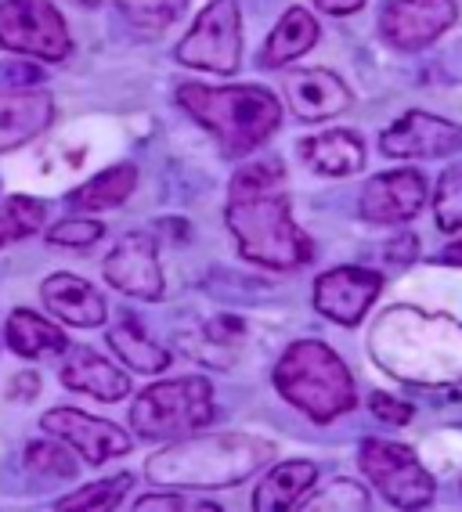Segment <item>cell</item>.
Masks as SVG:
<instances>
[{"mask_svg": "<svg viewBox=\"0 0 462 512\" xmlns=\"http://www.w3.org/2000/svg\"><path fill=\"white\" fill-rule=\"evenodd\" d=\"M228 228L239 253L271 271H296L315 256L311 238L293 220L282 159H260L231 177Z\"/></svg>", "mask_w": 462, "mask_h": 512, "instance_id": "obj_1", "label": "cell"}, {"mask_svg": "<svg viewBox=\"0 0 462 512\" xmlns=\"http://www.w3.org/2000/svg\"><path fill=\"white\" fill-rule=\"evenodd\" d=\"M372 361L412 386L462 383V325L448 314L390 307L379 314L369 339Z\"/></svg>", "mask_w": 462, "mask_h": 512, "instance_id": "obj_2", "label": "cell"}, {"mask_svg": "<svg viewBox=\"0 0 462 512\" xmlns=\"http://www.w3.org/2000/svg\"><path fill=\"white\" fill-rule=\"evenodd\" d=\"M177 105L210 130L228 159H242L257 152L282 123V105L268 87H203V83H181Z\"/></svg>", "mask_w": 462, "mask_h": 512, "instance_id": "obj_3", "label": "cell"}, {"mask_svg": "<svg viewBox=\"0 0 462 512\" xmlns=\"http://www.w3.org/2000/svg\"><path fill=\"white\" fill-rule=\"evenodd\" d=\"M275 458V444L246 433L192 437L156 451L145 462V476L163 487H231L264 469Z\"/></svg>", "mask_w": 462, "mask_h": 512, "instance_id": "obj_4", "label": "cell"}, {"mask_svg": "<svg viewBox=\"0 0 462 512\" xmlns=\"http://www.w3.org/2000/svg\"><path fill=\"white\" fill-rule=\"evenodd\" d=\"M275 390L315 422H333L336 415H347L358 404L347 365L333 347L318 339H300L286 350L275 368Z\"/></svg>", "mask_w": 462, "mask_h": 512, "instance_id": "obj_5", "label": "cell"}, {"mask_svg": "<svg viewBox=\"0 0 462 512\" xmlns=\"http://www.w3.org/2000/svg\"><path fill=\"white\" fill-rule=\"evenodd\" d=\"M213 419V390L199 375L145 386L130 404V426L145 440H174L203 430Z\"/></svg>", "mask_w": 462, "mask_h": 512, "instance_id": "obj_6", "label": "cell"}, {"mask_svg": "<svg viewBox=\"0 0 462 512\" xmlns=\"http://www.w3.org/2000/svg\"><path fill=\"white\" fill-rule=\"evenodd\" d=\"M358 466L394 509H426V505L434 502V476L426 473L416 451L405 448V444L365 440L358 451Z\"/></svg>", "mask_w": 462, "mask_h": 512, "instance_id": "obj_7", "label": "cell"}, {"mask_svg": "<svg viewBox=\"0 0 462 512\" xmlns=\"http://www.w3.org/2000/svg\"><path fill=\"white\" fill-rule=\"evenodd\" d=\"M242 58V15L239 0H210L203 15L177 44V62L206 69V73L231 76Z\"/></svg>", "mask_w": 462, "mask_h": 512, "instance_id": "obj_8", "label": "cell"}, {"mask_svg": "<svg viewBox=\"0 0 462 512\" xmlns=\"http://www.w3.org/2000/svg\"><path fill=\"white\" fill-rule=\"evenodd\" d=\"M0 44L44 62H62L73 51L65 19L51 0H0Z\"/></svg>", "mask_w": 462, "mask_h": 512, "instance_id": "obj_9", "label": "cell"}, {"mask_svg": "<svg viewBox=\"0 0 462 512\" xmlns=\"http://www.w3.org/2000/svg\"><path fill=\"white\" fill-rule=\"evenodd\" d=\"M455 19V0H390L379 15V33L398 51H423L444 29H452Z\"/></svg>", "mask_w": 462, "mask_h": 512, "instance_id": "obj_10", "label": "cell"}, {"mask_svg": "<svg viewBox=\"0 0 462 512\" xmlns=\"http://www.w3.org/2000/svg\"><path fill=\"white\" fill-rule=\"evenodd\" d=\"M379 148L390 159H441L462 148V127L430 112H405L379 134Z\"/></svg>", "mask_w": 462, "mask_h": 512, "instance_id": "obj_11", "label": "cell"}, {"mask_svg": "<svg viewBox=\"0 0 462 512\" xmlns=\"http://www.w3.org/2000/svg\"><path fill=\"white\" fill-rule=\"evenodd\" d=\"M105 282L120 293L134 296V300L156 303L163 300L167 285H163V271H159V253L156 242L141 231L123 235L109 256H105Z\"/></svg>", "mask_w": 462, "mask_h": 512, "instance_id": "obj_12", "label": "cell"}, {"mask_svg": "<svg viewBox=\"0 0 462 512\" xmlns=\"http://www.w3.org/2000/svg\"><path fill=\"white\" fill-rule=\"evenodd\" d=\"M379 289H383V275L379 271H365V267H333L315 282V307L333 318L336 325L354 329L369 307L376 303Z\"/></svg>", "mask_w": 462, "mask_h": 512, "instance_id": "obj_13", "label": "cell"}, {"mask_svg": "<svg viewBox=\"0 0 462 512\" xmlns=\"http://www.w3.org/2000/svg\"><path fill=\"white\" fill-rule=\"evenodd\" d=\"M40 426H44L51 437L73 444V451H80L84 462H91V466H102L109 458H120L134 448L130 437L116 422L94 419V415L76 412V408H55V412H47L44 419H40Z\"/></svg>", "mask_w": 462, "mask_h": 512, "instance_id": "obj_14", "label": "cell"}, {"mask_svg": "<svg viewBox=\"0 0 462 512\" xmlns=\"http://www.w3.org/2000/svg\"><path fill=\"white\" fill-rule=\"evenodd\" d=\"M426 202V181L416 170H390L365 184L361 192V217L372 224H405Z\"/></svg>", "mask_w": 462, "mask_h": 512, "instance_id": "obj_15", "label": "cell"}, {"mask_svg": "<svg viewBox=\"0 0 462 512\" xmlns=\"http://www.w3.org/2000/svg\"><path fill=\"white\" fill-rule=\"evenodd\" d=\"M289 109L300 119H333L351 109V87L329 69H289L282 76Z\"/></svg>", "mask_w": 462, "mask_h": 512, "instance_id": "obj_16", "label": "cell"}, {"mask_svg": "<svg viewBox=\"0 0 462 512\" xmlns=\"http://www.w3.org/2000/svg\"><path fill=\"white\" fill-rule=\"evenodd\" d=\"M55 119V101L44 91H4L0 94V152L40 138Z\"/></svg>", "mask_w": 462, "mask_h": 512, "instance_id": "obj_17", "label": "cell"}, {"mask_svg": "<svg viewBox=\"0 0 462 512\" xmlns=\"http://www.w3.org/2000/svg\"><path fill=\"white\" fill-rule=\"evenodd\" d=\"M40 296H44L47 311L58 314L65 325H76V329H98L109 314L102 293L76 275H51L40 285Z\"/></svg>", "mask_w": 462, "mask_h": 512, "instance_id": "obj_18", "label": "cell"}, {"mask_svg": "<svg viewBox=\"0 0 462 512\" xmlns=\"http://www.w3.org/2000/svg\"><path fill=\"white\" fill-rule=\"evenodd\" d=\"M62 386L65 390H76V394H87L94 401H123L130 394V379L120 372V368L98 357L94 350L87 347H76L69 350L62 365Z\"/></svg>", "mask_w": 462, "mask_h": 512, "instance_id": "obj_19", "label": "cell"}, {"mask_svg": "<svg viewBox=\"0 0 462 512\" xmlns=\"http://www.w3.org/2000/svg\"><path fill=\"white\" fill-rule=\"evenodd\" d=\"M300 156L325 177H351L365 166V145L354 130H325L300 141Z\"/></svg>", "mask_w": 462, "mask_h": 512, "instance_id": "obj_20", "label": "cell"}, {"mask_svg": "<svg viewBox=\"0 0 462 512\" xmlns=\"http://www.w3.org/2000/svg\"><path fill=\"white\" fill-rule=\"evenodd\" d=\"M318 37H322V29H318L315 15L304 8H289L286 15L278 19V26L271 29L268 44L260 51V65H264V69L289 65L293 58L307 55V51L318 44Z\"/></svg>", "mask_w": 462, "mask_h": 512, "instance_id": "obj_21", "label": "cell"}, {"mask_svg": "<svg viewBox=\"0 0 462 512\" xmlns=\"http://www.w3.org/2000/svg\"><path fill=\"white\" fill-rule=\"evenodd\" d=\"M318 480V466L315 462H282L271 473H264V480L253 491V509L257 512H275V509H293L300 502V494Z\"/></svg>", "mask_w": 462, "mask_h": 512, "instance_id": "obj_22", "label": "cell"}, {"mask_svg": "<svg viewBox=\"0 0 462 512\" xmlns=\"http://www.w3.org/2000/svg\"><path fill=\"white\" fill-rule=\"evenodd\" d=\"M8 343L19 357H44V354H62L69 350V339L62 329H55L51 321H44L33 311H15L8 318Z\"/></svg>", "mask_w": 462, "mask_h": 512, "instance_id": "obj_23", "label": "cell"}, {"mask_svg": "<svg viewBox=\"0 0 462 512\" xmlns=\"http://www.w3.org/2000/svg\"><path fill=\"white\" fill-rule=\"evenodd\" d=\"M134 184H138V170L130 163L109 166V170H102V174L91 177L87 184H80V188L69 195V202H73L76 210H87V213L112 210V206H120V202L134 192Z\"/></svg>", "mask_w": 462, "mask_h": 512, "instance_id": "obj_24", "label": "cell"}, {"mask_svg": "<svg viewBox=\"0 0 462 512\" xmlns=\"http://www.w3.org/2000/svg\"><path fill=\"white\" fill-rule=\"evenodd\" d=\"M109 347L116 350V357H123L134 372L156 375V372H163V368L170 365L167 350L159 347V343H152V339L141 332L138 321H130V318L109 332Z\"/></svg>", "mask_w": 462, "mask_h": 512, "instance_id": "obj_25", "label": "cell"}, {"mask_svg": "<svg viewBox=\"0 0 462 512\" xmlns=\"http://www.w3.org/2000/svg\"><path fill=\"white\" fill-rule=\"evenodd\" d=\"M47 220V206L29 195H15L0 206V249L11 246V242H22V238L37 235Z\"/></svg>", "mask_w": 462, "mask_h": 512, "instance_id": "obj_26", "label": "cell"}, {"mask_svg": "<svg viewBox=\"0 0 462 512\" xmlns=\"http://www.w3.org/2000/svg\"><path fill=\"white\" fill-rule=\"evenodd\" d=\"M130 484H134L130 473L112 476V480H98V484H87L80 491L65 494L55 509H116L123 502V494L130 491Z\"/></svg>", "mask_w": 462, "mask_h": 512, "instance_id": "obj_27", "label": "cell"}, {"mask_svg": "<svg viewBox=\"0 0 462 512\" xmlns=\"http://www.w3.org/2000/svg\"><path fill=\"white\" fill-rule=\"evenodd\" d=\"M434 220L441 231H462V163L448 166L434 192Z\"/></svg>", "mask_w": 462, "mask_h": 512, "instance_id": "obj_28", "label": "cell"}, {"mask_svg": "<svg viewBox=\"0 0 462 512\" xmlns=\"http://www.w3.org/2000/svg\"><path fill=\"white\" fill-rule=\"evenodd\" d=\"M116 4H120V11L134 26L156 33V29H167L185 11L188 0H116Z\"/></svg>", "mask_w": 462, "mask_h": 512, "instance_id": "obj_29", "label": "cell"}, {"mask_svg": "<svg viewBox=\"0 0 462 512\" xmlns=\"http://www.w3.org/2000/svg\"><path fill=\"white\" fill-rule=\"evenodd\" d=\"M26 466L33 469V473L55 476V480H69V476H76L73 451L65 448V444H47V440L29 444V448H26Z\"/></svg>", "mask_w": 462, "mask_h": 512, "instance_id": "obj_30", "label": "cell"}, {"mask_svg": "<svg viewBox=\"0 0 462 512\" xmlns=\"http://www.w3.org/2000/svg\"><path fill=\"white\" fill-rule=\"evenodd\" d=\"M369 491L354 480H333L325 484L322 491H315V498L307 502V509H333V512H347V509H369Z\"/></svg>", "mask_w": 462, "mask_h": 512, "instance_id": "obj_31", "label": "cell"}, {"mask_svg": "<svg viewBox=\"0 0 462 512\" xmlns=\"http://www.w3.org/2000/svg\"><path fill=\"white\" fill-rule=\"evenodd\" d=\"M102 235H105L102 220L69 217V220H62V224H55V228L47 231V242H51V246H62V249H87V246H94Z\"/></svg>", "mask_w": 462, "mask_h": 512, "instance_id": "obj_32", "label": "cell"}, {"mask_svg": "<svg viewBox=\"0 0 462 512\" xmlns=\"http://www.w3.org/2000/svg\"><path fill=\"white\" fill-rule=\"evenodd\" d=\"M369 408H372V415H376L379 422H387V426H408V422H412V404L383 394V390L369 397Z\"/></svg>", "mask_w": 462, "mask_h": 512, "instance_id": "obj_33", "label": "cell"}, {"mask_svg": "<svg viewBox=\"0 0 462 512\" xmlns=\"http://www.w3.org/2000/svg\"><path fill=\"white\" fill-rule=\"evenodd\" d=\"M419 253V238L416 235H405V238H390L387 242V256L394 264H412Z\"/></svg>", "mask_w": 462, "mask_h": 512, "instance_id": "obj_34", "label": "cell"}, {"mask_svg": "<svg viewBox=\"0 0 462 512\" xmlns=\"http://www.w3.org/2000/svg\"><path fill=\"white\" fill-rule=\"evenodd\" d=\"M134 509L138 512H152V509H185V502L177 498V494H145V498H138L134 502Z\"/></svg>", "mask_w": 462, "mask_h": 512, "instance_id": "obj_35", "label": "cell"}, {"mask_svg": "<svg viewBox=\"0 0 462 512\" xmlns=\"http://www.w3.org/2000/svg\"><path fill=\"white\" fill-rule=\"evenodd\" d=\"M315 4L329 15H354V11L365 8V0H315Z\"/></svg>", "mask_w": 462, "mask_h": 512, "instance_id": "obj_36", "label": "cell"}, {"mask_svg": "<svg viewBox=\"0 0 462 512\" xmlns=\"http://www.w3.org/2000/svg\"><path fill=\"white\" fill-rule=\"evenodd\" d=\"M441 260H448V264H462V242H455V246L444 249Z\"/></svg>", "mask_w": 462, "mask_h": 512, "instance_id": "obj_37", "label": "cell"}, {"mask_svg": "<svg viewBox=\"0 0 462 512\" xmlns=\"http://www.w3.org/2000/svg\"><path fill=\"white\" fill-rule=\"evenodd\" d=\"M80 4H84V8H94V4H102V0H80Z\"/></svg>", "mask_w": 462, "mask_h": 512, "instance_id": "obj_38", "label": "cell"}]
</instances>
